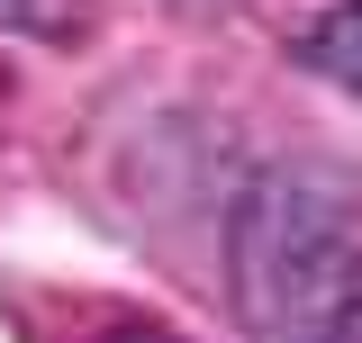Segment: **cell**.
<instances>
[{"label":"cell","mask_w":362,"mask_h":343,"mask_svg":"<svg viewBox=\"0 0 362 343\" xmlns=\"http://www.w3.org/2000/svg\"><path fill=\"white\" fill-rule=\"evenodd\" d=\"M226 289L245 343H362V244L344 208L290 172H263L235 199Z\"/></svg>","instance_id":"1"},{"label":"cell","mask_w":362,"mask_h":343,"mask_svg":"<svg viewBox=\"0 0 362 343\" xmlns=\"http://www.w3.org/2000/svg\"><path fill=\"white\" fill-rule=\"evenodd\" d=\"M299 64L317 82H335V90L362 100V0H335L317 28H299Z\"/></svg>","instance_id":"2"},{"label":"cell","mask_w":362,"mask_h":343,"mask_svg":"<svg viewBox=\"0 0 362 343\" xmlns=\"http://www.w3.org/2000/svg\"><path fill=\"white\" fill-rule=\"evenodd\" d=\"M0 28L9 37H37V45H64L82 28V0H0Z\"/></svg>","instance_id":"3"},{"label":"cell","mask_w":362,"mask_h":343,"mask_svg":"<svg viewBox=\"0 0 362 343\" xmlns=\"http://www.w3.org/2000/svg\"><path fill=\"white\" fill-rule=\"evenodd\" d=\"M100 343H181V335H163V325H109Z\"/></svg>","instance_id":"4"}]
</instances>
